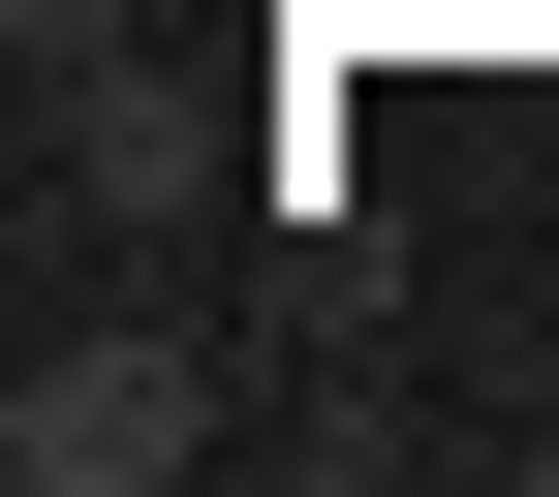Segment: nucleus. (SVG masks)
Wrapping results in <instances>:
<instances>
[{
	"instance_id": "1",
	"label": "nucleus",
	"mask_w": 559,
	"mask_h": 497,
	"mask_svg": "<svg viewBox=\"0 0 559 497\" xmlns=\"http://www.w3.org/2000/svg\"><path fill=\"white\" fill-rule=\"evenodd\" d=\"M218 311H187V280H62V311H32V374H0V466H32V497H187V466H218Z\"/></svg>"
},
{
	"instance_id": "2",
	"label": "nucleus",
	"mask_w": 559,
	"mask_h": 497,
	"mask_svg": "<svg viewBox=\"0 0 559 497\" xmlns=\"http://www.w3.org/2000/svg\"><path fill=\"white\" fill-rule=\"evenodd\" d=\"M436 280H404V187H342L311 156V218H280V342H404Z\"/></svg>"
},
{
	"instance_id": "3",
	"label": "nucleus",
	"mask_w": 559,
	"mask_h": 497,
	"mask_svg": "<svg viewBox=\"0 0 559 497\" xmlns=\"http://www.w3.org/2000/svg\"><path fill=\"white\" fill-rule=\"evenodd\" d=\"M124 32H156V0H0V62H32V125H62V94H124Z\"/></svg>"
},
{
	"instance_id": "4",
	"label": "nucleus",
	"mask_w": 559,
	"mask_h": 497,
	"mask_svg": "<svg viewBox=\"0 0 559 497\" xmlns=\"http://www.w3.org/2000/svg\"><path fill=\"white\" fill-rule=\"evenodd\" d=\"M528 404H559V280H528Z\"/></svg>"
}]
</instances>
